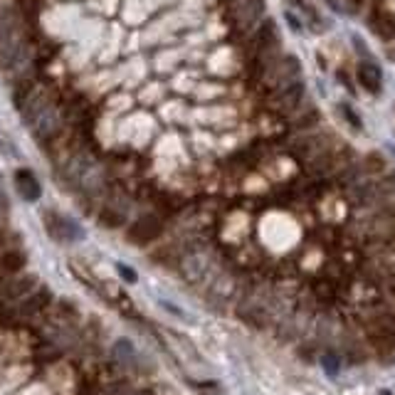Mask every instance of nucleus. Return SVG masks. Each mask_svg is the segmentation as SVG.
<instances>
[{
  "label": "nucleus",
  "mask_w": 395,
  "mask_h": 395,
  "mask_svg": "<svg viewBox=\"0 0 395 395\" xmlns=\"http://www.w3.org/2000/svg\"><path fill=\"white\" fill-rule=\"evenodd\" d=\"M101 222L109 227H119V225H124V215L114 212L111 207H104V210H101Z\"/></svg>",
  "instance_id": "nucleus-12"
},
{
  "label": "nucleus",
  "mask_w": 395,
  "mask_h": 395,
  "mask_svg": "<svg viewBox=\"0 0 395 395\" xmlns=\"http://www.w3.org/2000/svg\"><path fill=\"white\" fill-rule=\"evenodd\" d=\"M116 270H119V275L124 277L126 282H131V284H133V282H136V272H133L131 267H126V265H116Z\"/></svg>",
  "instance_id": "nucleus-15"
},
{
  "label": "nucleus",
  "mask_w": 395,
  "mask_h": 395,
  "mask_svg": "<svg viewBox=\"0 0 395 395\" xmlns=\"http://www.w3.org/2000/svg\"><path fill=\"white\" fill-rule=\"evenodd\" d=\"M284 18H287V25H292V30H294V33H299V35L304 33V23H302V20H299V15L294 13V10L287 8Z\"/></svg>",
  "instance_id": "nucleus-14"
},
{
  "label": "nucleus",
  "mask_w": 395,
  "mask_h": 395,
  "mask_svg": "<svg viewBox=\"0 0 395 395\" xmlns=\"http://www.w3.org/2000/svg\"><path fill=\"white\" fill-rule=\"evenodd\" d=\"M366 334L376 354L388 356L395 351V317L393 314H381V317L371 319L366 327Z\"/></svg>",
  "instance_id": "nucleus-2"
},
{
  "label": "nucleus",
  "mask_w": 395,
  "mask_h": 395,
  "mask_svg": "<svg viewBox=\"0 0 395 395\" xmlns=\"http://www.w3.org/2000/svg\"><path fill=\"white\" fill-rule=\"evenodd\" d=\"M381 395H393V393H388V391H383V393H381Z\"/></svg>",
  "instance_id": "nucleus-17"
},
{
  "label": "nucleus",
  "mask_w": 395,
  "mask_h": 395,
  "mask_svg": "<svg viewBox=\"0 0 395 395\" xmlns=\"http://www.w3.org/2000/svg\"><path fill=\"white\" fill-rule=\"evenodd\" d=\"M3 242H5V235L0 232V250H3Z\"/></svg>",
  "instance_id": "nucleus-16"
},
{
  "label": "nucleus",
  "mask_w": 395,
  "mask_h": 395,
  "mask_svg": "<svg viewBox=\"0 0 395 395\" xmlns=\"http://www.w3.org/2000/svg\"><path fill=\"white\" fill-rule=\"evenodd\" d=\"M37 284L35 275H25V277H10V279L0 282V297L8 299V302H15V299H25L33 292V287Z\"/></svg>",
  "instance_id": "nucleus-5"
},
{
  "label": "nucleus",
  "mask_w": 395,
  "mask_h": 395,
  "mask_svg": "<svg viewBox=\"0 0 395 395\" xmlns=\"http://www.w3.org/2000/svg\"><path fill=\"white\" fill-rule=\"evenodd\" d=\"M42 222H45V230L50 232L52 240L57 242H77V240L84 237V230L67 215H60L55 210H47L42 215Z\"/></svg>",
  "instance_id": "nucleus-3"
},
{
  "label": "nucleus",
  "mask_w": 395,
  "mask_h": 395,
  "mask_svg": "<svg viewBox=\"0 0 395 395\" xmlns=\"http://www.w3.org/2000/svg\"><path fill=\"white\" fill-rule=\"evenodd\" d=\"M67 178L72 180L77 188H84V190H89V193H94V190L101 188L104 173H101L99 163L94 161L92 156L79 153V156H74L67 165Z\"/></svg>",
  "instance_id": "nucleus-1"
},
{
  "label": "nucleus",
  "mask_w": 395,
  "mask_h": 395,
  "mask_svg": "<svg viewBox=\"0 0 395 395\" xmlns=\"http://www.w3.org/2000/svg\"><path fill=\"white\" fill-rule=\"evenodd\" d=\"M28 257L18 250H8L5 255H0V282L10 279V277L20 275V270H25Z\"/></svg>",
  "instance_id": "nucleus-9"
},
{
  "label": "nucleus",
  "mask_w": 395,
  "mask_h": 395,
  "mask_svg": "<svg viewBox=\"0 0 395 395\" xmlns=\"http://www.w3.org/2000/svg\"><path fill=\"white\" fill-rule=\"evenodd\" d=\"M287 5H289V8H299L302 10V18L307 20V25H312L314 30H322V15L317 13V8H314V5H309L307 0H284Z\"/></svg>",
  "instance_id": "nucleus-10"
},
{
  "label": "nucleus",
  "mask_w": 395,
  "mask_h": 395,
  "mask_svg": "<svg viewBox=\"0 0 395 395\" xmlns=\"http://www.w3.org/2000/svg\"><path fill=\"white\" fill-rule=\"evenodd\" d=\"M341 114H344V119L346 121H351V126H354V129H359L361 131V119H359V116H356V111L354 109H351V106L349 104H341Z\"/></svg>",
  "instance_id": "nucleus-13"
},
{
  "label": "nucleus",
  "mask_w": 395,
  "mask_h": 395,
  "mask_svg": "<svg viewBox=\"0 0 395 395\" xmlns=\"http://www.w3.org/2000/svg\"><path fill=\"white\" fill-rule=\"evenodd\" d=\"M52 302V294L50 289H37V292H30L28 297L23 299V304L18 307V314L23 319H33L37 314H42L47 309V304Z\"/></svg>",
  "instance_id": "nucleus-6"
},
{
  "label": "nucleus",
  "mask_w": 395,
  "mask_h": 395,
  "mask_svg": "<svg viewBox=\"0 0 395 395\" xmlns=\"http://www.w3.org/2000/svg\"><path fill=\"white\" fill-rule=\"evenodd\" d=\"M15 188H18V193L30 202H35L37 198L42 195L40 180L35 178V173L30 168H20L18 173H15Z\"/></svg>",
  "instance_id": "nucleus-7"
},
{
  "label": "nucleus",
  "mask_w": 395,
  "mask_h": 395,
  "mask_svg": "<svg viewBox=\"0 0 395 395\" xmlns=\"http://www.w3.org/2000/svg\"><path fill=\"white\" fill-rule=\"evenodd\" d=\"M114 356H116V361H119V363H131L133 356H136L133 344H131V341H126V339L116 341V344H114Z\"/></svg>",
  "instance_id": "nucleus-11"
},
{
  "label": "nucleus",
  "mask_w": 395,
  "mask_h": 395,
  "mask_svg": "<svg viewBox=\"0 0 395 395\" xmlns=\"http://www.w3.org/2000/svg\"><path fill=\"white\" fill-rule=\"evenodd\" d=\"M161 230H163V225H161V220H158L156 215H143L141 220H136L131 225L129 240L131 242H136V245H148L151 240H156L158 235H161Z\"/></svg>",
  "instance_id": "nucleus-4"
},
{
  "label": "nucleus",
  "mask_w": 395,
  "mask_h": 395,
  "mask_svg": "<svg viewBox=\"0 0 395 395\" xmlns=\"http://www.w3.org/2000/svg\"><path fill=\"white\" fill-rule=\"evenodd\" d=\"M359 82L363 89H368L371 94H378L383 89V72L376 62H361L359 65Z\"/></svg>",
  "instance_id": "nucleus-8"
}]
</instances>
